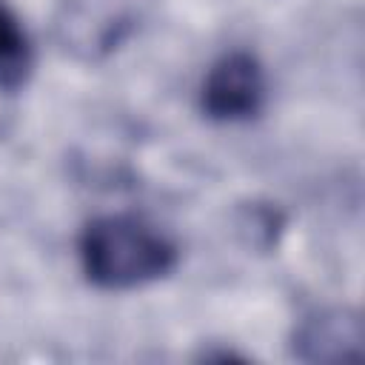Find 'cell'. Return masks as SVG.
<instances>
[{
	"mask_svg": "<svg viewBox=\"0 0 365 365\" xmlns=\"http://www.w3.org/2000/svg\"><path fill=\"white\" fill-rule=\"evenodd\" d=\"M177 245L165 234L128 214L97 217L80 234L83 274L103 291L157 282L177 268Z\"/></svg>",
	"mask_w": 365,
	"mask_h": 365,
	"instance_id": "1",
	"label": "cell"
},
{
	"mask_svg": "<svg viewBox=\"0 0 365 365\" xmlns=\"http://www.w3.org/2000/svg\"><path fill=\"white\" fill-rule=\"evenodd\" d=\"M268 80L262 63L251 51L222 54L200 86V108L214 123H248L262 114Z\"/></svg>",
	"mask_w": 365,
	"mask_h": 365,
	"instance_id": "2",
	"label": "cell"
},
{
	"mask_svg": "<svg viewBox=\"0 0 365 365\" xmlns=\"http://www.w3.org/2000/svg\"><path fill=\"white\" fill-rule=\"evenodd\" d=\"M291 356L299 362H351L362 356V319L351 308H317L291 334Z\"/></svg>",
	"mask_w": 365,
	"mask_h": 365,
	"instance_id": "3",
	"label": "cell"
},
{
	"mask_svg": "<svg viewBox=\"0 0 365 365\" xmlns=\"http://www.w3.org/2000/svg\"><path fill=\"white\" fill-rule=\"evenodd\" d=\"M34 71V48L31 40L14 14V9L0 0V91H20Z\"/></svg>",
	"mask_w": 365,
	"mask_h": 365,
	"instance_id": "4",
	"label": "cell"
},
{
	"mask_svg": "<svg viewBox=\"0 0 365 365\" xmlns=\"http://www.w3.org/2000/svg\"><path fill=\"white\" fill-rule=\"evenodd\" d=\"M285 228V217L279 214V208L274 205H262V202H251L242 208L240 217V231L248 234V242L257 248H271L277 245L279 231Z\"/></svg>",
	"mask_w": 365,
	"mask_h": 365,
	"instance_id": "5",
	"label": "cell"
}]
</instances>
